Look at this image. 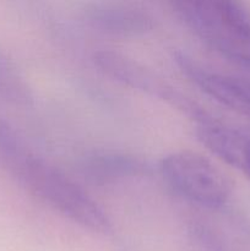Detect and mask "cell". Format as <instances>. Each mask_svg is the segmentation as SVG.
Masks as SVG:
<instances>
[{
  "label": "cell",
  "instance_id": "6",
  "mask_svg": "<svg viewBox=\"0 0 250 251\" xmlns=\"http://www.w3.org/2000/svg\"><path fill=\"white\" fill-rule=\"evenodd\" d=\"M195 123L199 141L250 180V130L232 126L208 114Z\"/></svg>",
  "mask_w": 250,
  "mask_h": 251
},
{
  "label": "cell",
  "instance_id": "9",
  "mask_svg": "<svg viewBox=\"0 0 250 251\" xmlns=\"http://www.w3.org/2000/svg\"><path fill=\"white\" fill-rule=\"evenodd\" d=\"M0 100L16 107L32 103V92L12 60L0 51Z\"/></svg>",
  "mask_w": 250,
  "mask_h": 251
},
{
  "label": "cell",
  "instance_id": "2",
  "mask_svg": "<svg viewBox=\"0 0 250 251\" xmlns=\"http://www.w3.org/2000/svg\"><path fill=\"white\" fill-rule=\"evenodd\" d=\"M169 5L201 42L250 70V20L239 4L227 0H178Z\"/></svg>",
  "mask_w": 250,
  "mask_h": 251
},
{
  "label": "cell",
  "instance_id": "8",
  "mask_svg": "<svg viewBox=\"0 0 250 251\" xmlns=\"http://www.w3.org/2000/svg\"><path fill=\"white\" fill-rule=\"evenodd\" d=\"M82 171L92 183L107 185L146 176L149 166L144 159L134 154L103 151L86 157Z\"/></svg>",
  "mask_w": 250,
  "mask_h": 251
},
{
  "label": "cell",
  "instance_id": "3",
  "mask_svg": "<svg viewBox=\"0 0 250 251\" xmlns=\"http://www.w3.org/2000/svg\"><path fill=\"white\" fill-rule=\"evenodd\" d=\"M159 173L167 185L181 199L208 210L223 207L232 195V183L216 164L191 151L163 157Z\"/></svg>",
  "mask_w": 250,
  "mask_h": 251
},
{
  "label": "cell",
  "instance_id": "1",
  "mask_svg": "<svg viewBox=\"0 0 250 251\" xmlns=\"http://www.w3.org/2000/svg\"><path fill=\"white\" fill-rule=\"evenodd\" d=\"M29 193L64 217L90 232L100 235L113 233V223L90 194L48 161L29 150L10 172Z\"/></svg>",
  "mask_w": 250,
  "mask_h": 251
},
{
  "label": "cell",
  "instance_id": "5",
  "mask_svg": "<svg viewBox=\"0 0 250 251\" xmlns=\"http://www.w3.org/2000/svg\"><path fill=\"white\" fill-rule=\"evenodd\" d=\"M181 73L205 95L250 119V81L210 70L183 51L174 54Z\"/></svg>",
  "mask_w": 250,
  "mask_h": 251
},
{
  "label": "cell",
  "instance_id": "7",
  "mask_svg": "<svg viewBox=\"0 0 250 251\" xmlns=\"http://www.w3.org/2000/svg\"><path fill=\"white\" fill-rule=\"evenodd\" d=\"M86 19L96 31L119 38L144 36L154 26L146 10L127 4H95L86 10Z\"/></svg>",
  "mask_w": 250,
  "mask_h": 251
},
{
  "label": "cell",
  "instance_id": "4",
  "mask_svg": "<svg viewBox=\"0 0 250 251\" xmlns=\"http://www.w3.org/2000/svg\"><path fill=\"white\" fill-rule=\"evenodd\" d=\"M93 61L100 71L108 77L163 100L167 104L185 113L195 122L207 114L198 103L183 95L154 71L145 68L142 64L127 58L126 55L113 50H98L93 54Z\"/></svg>",
  "mask_w": 250,
  "mask_h": 251
}]
</instances>
